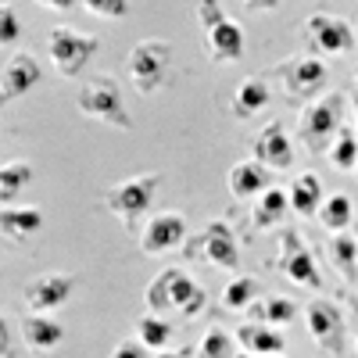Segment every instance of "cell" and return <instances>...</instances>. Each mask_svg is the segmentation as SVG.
Here are the masks:
<instances>
[{
  "label": "cell",
  "mask_w": 358,
  "mask_h": 358,
  "mask_svg": "<svg viewBox=\"0 0 358 358\" xmlns=\"http://www.w3.org/2000/svg\"><path fill=\"white\" fill-rule=\"evenodd\" d=\"M76 108L79 115L86 118H97V122L111 126V129H133V115L122 101V90H118V83L111 76H90L79 94H76Z\"/></svg>",
  "instance_id": "6da1fadb"
},
{
  "label": "cell",
  "mask_w": 358,
  "mask_h": 358,
  "mask_svg": "<svg viewBox=\"0 0 358 358\" xmlns=\"http://www.w3.org/2000/svg\"><path fill=\"white\" fill-rule=\"evenodd\" d=\"M204 301H208L204 287L194 283L183 268H165V273H158V276L151 280V287H147V305H151L155 315L176 308L179 315L194 319V315H201Z\"/></svg>",
  "instance_id": "7a4b0ae2"
},
{
  "label": "cell",
  "mask_w": 358,
  "mask_h": 358,
  "mask_svg": "<svg viewBox=\"0 0 358 358\" xmlns=\"http://www.w3.org/2000/svg\"><path fill=\"white\" fill-rule=\"evenodd\" d=\"M158 187H162V172H140V176H129L122 183H115L104 194V204L129 233H136V222H140V215L151 212Z\"/></svg>",
  "instance_id": "3957f363"
},
{
  "label": "cell",
  "mask_w": 358,
  "mask_h": 358,
  "mask_svg": "<svg viewBox=\"0 0 358 358\" xmlns=\"http://www.w3.org/2000/svg\"><path fill=\"white\" fill-rule=\"evenodd\" d=\"M126 72L136 94H158L169 86V72H172V43L151 36L133 43L129 57H126Z\"/></svg>",
  "instance_id": "277c9868"
},
{
  "label": "cell",
  "mask_w": 358,
  "mask_h": 358,
  "mask_svg": "<svg viewBox=\"0 0 358 358\" xmlns=\"http://www.w3.org/2000/svg\"><path fill=\"white\" fill-rule=\"evenodd\" d=\"M97 43H101L97 36L79 33V29H72V25H54L47 33V57L65 79H76L86 69L90 57L97 54Z\"/></svg>",
  "instance_id": "5b68a950"
},
{
  "label": "cell",
  "mask_w": 358,
  "mask_h": 358,
  "mask_svg": "<svg viewBox=\"0 0 358 358\" xmlns=\"http://www.w3.org/2000/svg\"><path fill=\"white\" fill-rule=\"evenodd\" d=\"M341 111H344V94H326L301 111L297 126H301V140L312 155L330 151V140H337L341 133Z\"/></svg>",
  "instance_id": "8992f818"
},
{
  "label": "cell",
  "mask_w": 358,
  "mask_h": 358,
  "mask_svg": "<svg viewBox=\"0 0 358 358\" xmlns=\"http://www.w3.org/2000/svg\"><path fill=\"white\" fill-rule=\"evenodd\" d=\"M187 258L236 273V268H241V244H236V236H233V229L226 222H212L187 244Z\"/></svg>",
  "instance_id": "52a82bcc"
},
{
  "label": "cell",
  "mask_w": 358,
  "mask_h": 358,
  "mask_svg": "<svg viewBox=\"0 0 358 358\" xmlns=\"http://www.w3.org/2000/svg\"><path fill=\"white\" fill-rule=\"evenodd\" d=\"M276 268L290 280V283H297V287H322V280H319V268H315V258H312V251H308V244H305V236L297 233V229H287L283 236H280V255H276Z\"/></svg>",
  "instance_id": "ba28073f"
},
{
  "label": "cell",
  "mask_w": 358,
  "mask_h": 358,
  "mask_svg": "<svg viewBox=\"0 0 358 358\" xmlns=\"http://www.w3.org/2000/svg\"><path fill=\"white\" fill-rule=\"evenodd\" d=\"M276 76H280L283 94L294 97V101H312L319 90L326 86V65L319 62L315 54L290 57V62L276 65Z\"/></svg>",
  "instance_id": "9c48e42d"
},
{
  "label": "cell",
  "mask_w": 358,
  "mask_h": 358,
  "mask_svg": "<svg viewBox=\"0 0 358 358\" xmlns=\"http://www.w3.org/2000/svg\"><path fill=\"white\" fill-rule=\"evenodd\" d=\"M305 36L322 57H337V54H348L355 47L351 25L337 15H326V11H315L305 18Z\"/></svg>",
  "instance_id": "30bf717a"
},
{
  "label": "cell",
  "mask_w": 358,
  "mask_h": 358,
  "mask_svg": "<svg viewBox=\"0 0 358 358\" xmlns=\"http://www.w3.org/2000/svg\"><path fill=\"white\" fill-rule=\"evenodd\" d=\"M187 244V219L179 212H162L151 215L140 233V251L143 255H165L172 248H183Z\"/></svg>",
  "instance_id": "8fae6325"
},
{
  "label": "cell",
  "mask_w": 358,
  "mask_h": 358,
  "mask_svg": "<svg viewBox=\"0 0 358 358\" xmlns=\"http://www.w3.org/2000/svg\"><path fill=\"white\" fill-rule=\"evenodd\" d=\"M76 290V280L65 276V273H50V276H40L25 287V305L33 315H47V312H57L69 305V297Z\"/></svg>",
  "instance_id": "7c38bea8"
},
{
  "label": "cell",
  "mask_w": 358,
  "mask_h": 358,
  "mask_svg": "<svg viewBox=\"0 0 358 358\" xmlns=\"http://www.w3.org/2000/svg\"><path fill=\"white\" fill-rule=\"evenodd\" d=\"M40 62L29 50H15L8 62H4V72H0V101L11 104L18 101L22 94H29L36 83H40Z\"/></svg>",
  "instance_id": "4fadbf2b"
},
{
  "label": "cell",
  "mask_w": 358,
  "mask_h": 358,
  "mask_svg": "<svg viewBox=\"0 0 358 358\" xmlns=\"http://www.w3.org/2000/svg\"><path fill=\"white\" fill-rule=\"evenodd\" d=\"M305 322H308V337H312L322 351L337 355V351L344 348V319H341V312H337L330 301H308Z\"/></svg>",
  "instance_id": "5bb4252c"
},
{
  "label": "cell",
  "mask_w": 358,
  "mask_h": 358,
  "mask_svg": "<svg viewBox=\"0 0 358 358\" xmlns=\"http://www.w3.org/2000/svg\"><path fill=\"white\" fill-rule=\"evenodd\" d=\"M251 155L262 162V165H268V169H290L294 165V147H290V140H287V133H283V122H268L258 136H255V143H251Z\"/></svg>",
  "instance_id": "9a60e30c"
},
{
  "label": "cell",
  "mask_w": 358,
  "mask_h": 358,
  "mask_svg": "<svg viewBox=\"0 0 358 358\" xmlns=\"http://www.w3.org/2000/svg\"><path fill=\"white\" fill-rule=\"evenodd\" d=\"M204 43H208V57H212V62L233 65V62L244 57V29L233 18H222L219 25H212L204 33Z\"/></svg>",
  "instance_id": "2e32d148"
},
{
  "label": "cell",
  "mask_w": 358,
  "mask_h": 358,
  "mask_svg": "<svg viewBox=\"0 0 358 358\" xmlns=\"http://www.w3.org/2000/svg\"><path fill=\"white\" fill-rule=\"evenodd\" d=\"M43 229L40 208H0V236L8 244H25Z\"/></svg>",
  "instance_id": "e0dca14e"
},
{
  "label": "cell",
  "mask_w": 358,
  "mask_h": 358,
  "mask_svg": "<svg viewBox=\"0 0 358 358\" xmlns=\"http://www.w3.org/2000/svg\"><path fill=\"white\" fill-rule=\"evenodd\" d=\"M22 341H25L29 351L47 355V351H54L57 344L65 341V326L54 322V319H47V315H25V322H22Z\"/></svg>",
  "instance_id": "ac0fdd59"
},
{
  "label": "cell",
  "mask_w": 358,
  "mask_h": 358,
  "mask_svg": "<svg viewBox=\"0 0 358 358\" xmlns=\"http://www.w3.org/2000/svg\"><path fill=\"white\" fill-rule=\"evenodd\" d=\"M236 344H241L244 351H251V355H258V358H273V355H283V348H287V341L273 330V326H241L236 330Z\"/></svg>",
  "instance_id": "d6986e66"
},
{
  "label": "cell",
  "mask_w": 358,
  "mask_h": 358,
  "mask_svg": "<svg viewBox=\"0 0 358 358\" xmlns=\"http://www.w3.org/2000/svg\"><path fill=\"white\" fill-rule=\"evenodd\" d=\"M229 190L233 197H262L268 190V176H265V165L262 162H236L229 169Z\"/></svg>",
  "instance_id": "ffe728a7"
},
{
  "label": "cell",
  "mask_w": 358,
  "mask_h": 358,
  "mask_svg": "<svg viewBox=\"0 0 358 358\" xmlns=\"http://www.w3.org/2000/svg\"><path fill=\"white\" fill-rule=\"evenodd\" d=\"M287 197H290V208L297 215H312V212H319L322 208V179L315 176V172H301L290 183V190H287Z\"/></svg>",
  "instance_id": "44dd1931"
},
{
  "label": "cell",
  "mask_w": 358,
  "mask_h": 358,
  "mask_svg": "<svg viewBox=\"0 0 358 358\" xmlns=\"http://www.w3.org/2000/svg\"><path fill=\"white\" fill-rule=\"evenodd\" d=\"M265 104H268V86L258 76H248L236 83V90H233V115L236 118H255L258 111H265Z\"/></svg>",
  "instance_id": "7402d4cb"
},
{
  "label": "cell",
  "mask_w": 358,
  "mask_h": 358,
  "mask_svg": "<svg viewBox=\"0 0 358 358\" xmlns=\"http://www.w3.org/2000/svg\"><path fill=\"white\" fill-rule=\"evenodd\" d=\"M287 208H290V197H287L280 187H268V190L258 197L255 212H251V226H255V229H273V226H280L283 215H287Z\"/></svg>",
  "instance_id": "603a6c76"
},
{
  "label": "cell",
  "mask_w": 358,
  "mask_h": 358,
  "mask_svg": "<svg viewBox=\"0 0 358 358\" xmlns=\"http://www.w3.org/2000/svg\"><path fill=\"white\" fill-rule=\"evenodd\" d=\"M33 165H25V162H4L0 165V204L11 208V201L33 183Z\"/></svg>",
  "instance_id": "cb8c5ba5"
},
{
  "label": "cell",
  "mask_w": 358,
  "mask_h": 358,
  "mask_svg": "<svg viewBox=\"0 0 358 358\" xmlns=\"http://www.w3.org/2000/svg\"><path fill=\"white\" fill-rule=\"evenodd\" d=\"M136 341L147 348V351H165L172 344V326L162 319V315H140L136 319Z\"/></svg>",
  "instance_id": "d4e9b609"
},
{
  "label": "cell",
  "mask_w": 358,
  "mask_h": 358,
  "mask_svg": "<svg viewBox=\"0 0 358 358\" xmlns=\"http://www.w3.org/2000/svg\"><path fill=\"white\" fill-rule=\"evenodd\" d=\"M255 297H258V280L255 276H236L222 287V308L226 312H244L255 308Z\"/></svg>",
  "instance_id": "484cf974"
},
{
  "label": "cell",
  "mask_w": 358,
  "mask_h": 358,
  "mask_svg": "<svg viewBox=\"0 0 358 358\" xmlns=\"http://www.w3.org/2000/svg\"><path fill=\"white\" fill-rule=\"evenodd\" d=\"M351 212H355L351 197L334 194V197H326V201H322V208H319V222L330 229V233H348V226H351Z\"/></svg>",
  "instance_id": "4316f807"
},
{
  "label": "cell",
  "mask_w": 358,
  "mask_h": 358,
  "mask_svg": "<svg viewBox=\"0 0 358 358\" xmlns=\"http://www.w3.org/2000/svg\"><path fill=\"white\" fill-rule=\"evenodd\" d=\"M330 165L337 172H355L358 169V133L341 129L337 140L330 143Z\"/></svg>",
  "instance_id": "83f0119b"
},
{
  "label": "cell",
  "mask_w": 358,
  "mask_h": 358,
  "mask_svg": "<svg viewBox=\"0 0 358 358\" xmlns=\"http://www.w3.org/2000/svg\"><path fill=\"white\" fill-rule=\"evenodd\" d=\"M251 315L262 326H287L297 315V305L290 301V297H268V301H262V305L251 308Z\"/></svg>",
  "instance_id": "f1b7e54d"
},
{
  "label": "cell",
  "mask_w": 358,
  "mask_h": 358,
  "mask_svg": "<svg viewBox=\"0 0 358 358\" xmlns=\"http://www.w3.org/2000/svg\"><path fill=\"white\" fill-rule=\"evenodd\" d=\"M330 258H334V265L341 268V273L358 276V241H355L351 233H334V241H330Z\"/></svg>",
  "instance_id": "f546056e"
},
{
  "label": "cell",
  "mask_w": 358,
  "mask_h": 358,
  "mask_svg": "<svg viewBox=\"0 0 358 358\" xmlns=\"http://www.w3.org/2000/svg\"><path fill=\"white\" fill-rule=\"evenodd\" d=\"M197 358H236L229 334L219 330V326H212V330L201 337V344H197Z\"/></svg>",
  "instance_id": "4dcf8cb0"
},
{
  "label": "cell",
  "mask_w": 358,
  "mask_h": 358,
  "mask_svg": "<svg viewBox=\"0 0 358 358\" xmlns=\"http://www.w3.org/2000/svg\"><path fill=\"white\" fill-rule=\"evenodd\" d=\"M83 8L94 11L97 18H115V22H122V18L129 15V0H83Z\"/></svg>",
  "instance_id": "1f68e13d"
},
{
  "label": "cell",
  "mask_w": 358,
  "mask_h": 358,
  "mask_svg": "<svg viewBox=\"0 0 358 358\" xmlns=\"http://www.w3.org/2000/svg\"><path fill=\"white\" fill-rule=\"evenodd\" d=\"M18 36H22V22H18V11H15V4H0V43H18Z\"/></svg>",
  "instance_id": "d6a6232c"
},
{
  "label": "cell",
  "mask_w": 358,
  "mask_h": 358,
  "mask_svg": "<svg viewBox=\"0 0 358 358\" xmlns=\"http://www.w3.org/2000/svg\"><path fill=\"white\" fill-rule=\"evenodd\" d=\"M226 15H222V4L219 0H197V22H201V29L208 33L212 25H219Z\"/></svg>",
  "instance_id": "836d02e7"
},
{
  "label": "cell",
  "mask_w": 358,
  "mask_h": 358,
  "mask_svg": "<svg viewBox=\"0 0 358 358\" xmlns=\"http://www.w3.org/2000/svg\"><path fill=\"white\" fill-rule=\"evenodd\" d=\"M108 358H147V348L140 341H122V344H115Z\"/></svg>",
  "instance_id": "e575fe53"
},
{
  "label": "cell",
  "mask_w": 358,
  "mask_h": 358,
  "mask_svg": "<svg viewBox=\"0 0 358 358\" xmlns=\"http://www.w3.org/2000/svg\"><path fill=\"white\" fill-rule=\"evenodd\" d=\"M0 341H4V358H15V330L8 319H0Z\"/></svg>",
  "instance_id": "d590c367"
},
{
  "label": "cell",
  "mask_w": 358,
  "mask_h": 358,
  "mask_svg": "<svg viewBox=\"0 0 358 358\" xmlns=\"http://www.w3.org/2000/svg\"><path fill=\"white\" fill-rule=\"evenodd\" d=\"M40 8H50V11H72L79 0H36Z\"/></svg>",
  "instance_id": "8d00e7d4"
},
{
  "label": "cell",
  "mask_w": 358,
  "mask_h": 358,
  "mask_svg": "<svg viewBox=\"0 0 358 358\" xmlns=\"http://www.w3.org/2000/svg\"><path fill=\"white\" fill-rule=\"evenodd\" d=\"M244 8H251V11H273V8H280V0H244Z\"/></svg>",
  "instance_id": "74e56055"
},
{
  "label": "cell",
  "mask_w": 358,
  "mask_h": 358,
  "mask_svg": "<svg viewBox=\"0 0 358 358\" xmlns=\"http://www.w3.org/2000/svg\"><path fill=\"white\" fill-rule=\"evenodd\" d=\"M155 358H183V355H176V351H158Z\"/></svg>",
  "instance_id": "f35d334b"
},
{
  "label": "cell",
  "mask_w": 358,
  "mask_h": 358,
  "mask_svg": "<svg viewBox=\"0 0 358 358\" xmlns=\"http://www.w3.org/2000/svg\"><path fill=\"white\" fill-rule=\"evenodd\" d=\"M236 358H258V355H251V351H241V355H236Z\"/></svg>",
  "instance_id": "ab89813d"
},
{
  "label": "cell",
  "mask_w": 358,
  "mask_h": 358,
  "mask_svg": "<svg viewBox=\"0 0 358 358\" xmlns=\"http://www.w3.org/2000/svg\"><path fill=\"white\" fill-rule=\"evenodd\" d=\"M355 86H358V69H355Z\"/></svg>",
  "instance_id": "60d3db41"
},
{
  "label": "cell",
  "mask_w": 358,
  "mask_h": 358,
  "mask_svg": "<svg viewBox=\"0 0 358 358\" xmlns=\"http://www.w3.org/2000/svg\"><path fill=\"white\" fill-rule=\"evenodd\" d=\"M355 115H358V97H355Z\"/></svg>",
  "instance_id": "b9f144b4"
},
{
  "label": "cell",
  "mask_w": 358,
  "mask_h": 358,
  "mask_svg": "<svg viewBox=\"0 0 358 358\" xmlns=\"http://www.w3.org/2000/svg\"><path fill=\"white\" fill-rule=\"evenodd\" d=\"M355 179H358V169H355Z\"/></svg>",
  "instance_id": "7bdbcfd3"
},
{
  "label": "cell",
  "mask_w": 358,
  "mask_h": 358,
  "mask_svg": "<svg viewBox=\"0 0 358 358\" xmlns=\"http://www.w3.org/2000/svg\"><path fill=\"white\" fill-rule=\"evenodd\" d=\"M355 351H358V341H355Z\"/></svg>",
  "instance_id": "ee69618b"
},
{
  "label": "cell",
  "mask_w": 358,
  "mask_h": 358,
  "mask_svg": "<svg viewBox=\"0 0 358 358\" xmlns=\"http://www.w3.org/2000/svg\"><path fill=\"white\" fill-rule=\"evenodd\" d=\"M273 358H280V355H273Z\"/></svg>",
  "instance_id": "f6af8a7d"
},
{
  "label": "cell",
  "mask_w": 358,
  "mask_h": 358,
  "mask_svg": "<svg viewBox=\"0 0 358 358\" xmlns=\"http://www.w3.org/2000/svg\"><path fill=\"white\" fill-rule=\"evenodd\" d=\"M355 308H358V305H355Z\"/></svg>",
  "instance_id": "bcb514c9"
}]
</instances>
